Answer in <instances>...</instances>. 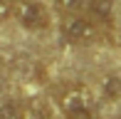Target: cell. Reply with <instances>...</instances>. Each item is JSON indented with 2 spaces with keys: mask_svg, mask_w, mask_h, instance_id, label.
<instances>
[{
  "mask_svg": "<svg viewBox=\"0 0 121 119\" xmlns=\"http://www.w3.org/2000/svg\"><path fill=\"white\" fill-rule=\"evenodd\" d=\"M17 3H20V0H17Z\"/></svg>",
  "mask_w": 121,
  "mask_h": 119,
  "instance_id": "11",
  "label": "cell"
},
{
  "mask_svg": "<svg viewBox=\"0 0 121 119\" xmlns=\"http://www.w3.org/2000/svg\"><path fill=\"white\" fill-rule=\"evenodd\" d=\"M0 119H22V104L15 99H3L0 102Z\"/></svg>",
  "mask_w": 121,
  "mask_h": 119,
  "instance_id": "7",
  "label": "cell"
},
{
  "mask_svg": "<svg viewBox=\"0 0 121 119\" xmlns=\"http://www.w3.org/2000/svg\"><path fill=\"white\" fill-rule=\"evenodd\" d=\"M15 15H17L20 25L27 30H45L49 25V13L42 3L37 0H20L17 8H15Z\"/></svg>",
  "mask_w": 121,
  "mask_h": 119,
  "instance_id": "2",
  "label": "cell"
},
{
  "mask_svg": "<svg viewBox=\"0 0 121 119\" xmlns=\"http://www.w3.org/2000/svg\"><path fill=\"white\" fill-rule=\"evenodd\" d=\"M62 112L67 119H94V99L86 89L72 87L62 94Z\"/></svg>",
  "mask_w": 121,
  "mask_h": 119,
  "instance_id": "1",
  "label": "cell"
},
{
  "mask_svg": "<svg viewBox=\"0 0 121 119\" xmlns=\"http://www.w3.org/2000/svg\"><path fill=\"white\" fill-rule=\"evenodd\" d=\"M89 13L99 23H109L114 15V0H89Z\"/></svg>",
  "mask_w": 121,
  "mask_h": 119,
  "instance_id": "5",
  "label": "cell"
},
{
  "mask_svg": "<svg viewBox=\"0 0 121 119\" xmlns=\"http://www.w3.org/2000/svg\"><path fill=\"white\" fill-rule=\"evenodd\" d=\"M22 119H54V112L45 99H30L22 107Z\"/></svg>",
  "mask_w": 121,
  "mask_h": 119,
  "instance_id": "4",
  "label": "cell"
},
{
  "mask_svg": "<svg viewBox=\"0 0 121 119\" xmlns=\"http://www.w3.org/2000/svg\"><path fill=\"white\" fill-rule=\"evenodd\" d=\"M101 92L106 99H121V72H114L109 77H104Z\"/></svg>",
  "mask_w": 121,
  "mask_h": 119,
  "instance_id": "6",
  "label": "cell"
},
{
  "mask_svg": "<svg viewBox=\"0 0 121 119\" xmlns=\"http://www.w3.org/2000/svg\"><path fill=\"white\" fill-rule=\"evenodd\" d=\"M5 94V89H3V82H0V97H3Z\"/></svg>",
  "mask_w": 121,
  "mask_h": 119,
  "instance_id": "10",
  "label": "cell"
},
{
  "mask_svg": "<svg viewBox=\"0 0 121 119\" xmlns=\"http://www.w3.org/2000/svg\"><path fill=\"white\" fill-rule=\"evenodd\" d=\"M10 13H13V5H10V0H0V23H3V20H8Z\"/></svg>",
  "mask_w": 121,
  "mask_h": 119,
  "instance_id": "9",
  "label": "cell"
},
{
  "mask_svg": "<svg viewBox=\"0 0 121 119\" xmlns=\"http://www.w3.org/2000/svg\"><path fill=\"white\" fill-rule=\"evenodd\" d=\"M62 35H64V40L74 42V45H84V42L96 40V25L86 18L72 15L62 23Z\"/></svg>",
  "mask_w": 121,
  "mask_h": 119,
  "instance_id": "3",
  "label": "cell"
},
{
  "mask_svg": "<svg viewBox=\"0 0 121 119\" xmlns=\"http://www.w3.org/2000/svg\"><path fill=\"white\" fill-rule=\"evenodd\" d=\"M86 5H89V0H57V8L62 10V13H72V15H77L79 10H84Z\"/></svg>",
  "mask_w": 121,
  "mask_h": 119,
  "instance_id": "8",
  "label": "cell"
}]
</instances>
